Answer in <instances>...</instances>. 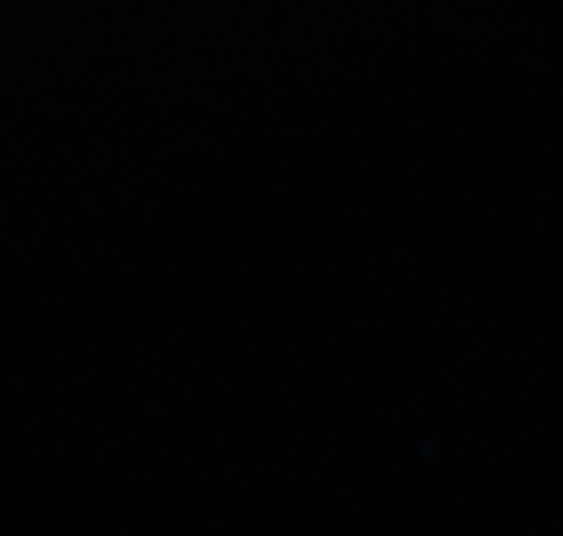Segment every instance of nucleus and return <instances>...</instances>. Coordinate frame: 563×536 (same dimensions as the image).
Here are the masks:
<instances>
[]
</instances>
